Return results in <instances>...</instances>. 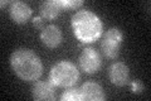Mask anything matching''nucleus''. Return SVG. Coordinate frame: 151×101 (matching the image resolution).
<instances>
[{"instance_id":"f257e3e1","label":"nucleus","mask_w":151,"mask_h":101,"mask_svg":"<svg viewBox=\"0 0 151 101\" xmlns=\"http://www.w3.org/2000/svg\"><path fill=\"white\" fill-rule=\"evenodd\" d=\"M10 66L20 80L33 82L43 75V63L29 48H18L10 56Z\"/></svg>"},{"instance_id":"f03ea898","label":"nucleus","mask_w":151,"mask_h":101,"mask_svg":"<svg viewBox=\"0 0 151 101\" xmlns=\"http://www.w3.org/2000/svg\"><path fill=\"white\" fill-rule=\"evenodd\" d=\"M73 34L81 43H93L102 36L103 24L101 18L87 9L78 10L70 19Z\"/></svg>"},{"instance_id":"7ed1b4c3","label":"nucleus","mask_w":151,"mask_h":101,"mask_svg":"<svg viewBox=\"0 0 151 101\" xmlns=\"http://www.w3.org/2000/svg\"><path fill=\"white\" fill-rule=\"evenodd\" d=\"M48 80L55 87H72L79 80V70L70 61H59L50 68Z\"/></svg>"},{"instance_id":"20e7f679","label":"nucleus","mask_w":151,"mask_h":101,"mask_svg":"<svg viewBox=\"0 0 151 101\" xmlns=\"http://www.w3.org/2000/svg\"><path fill=\"white\" fill-rule=\"evenodd\" d=\"M122 41H124V34L119 28H110L105 33L101 42V51L103 56L110 60L116 58L120 53Z\"/></svg>"},{"instance_id":"39448f33","label":"nucleus","mask_w":151,"mask_h":101,"mask_svg":"<svg viewBox=\"0 0 151 101\" xmlns=\"http://www.w3.org/2000/svg\"><path fill=\"white\" fill-rule=\"evenodd\" d=\"M101 65H102L101 56L94 48L91 47L83 48L78 56V66L84 73L88 75L96 73L101 68Z\"/></svg>"},{"instance_id":"423d86ee","label":"nucleus","mask_w":151,"mask_h":101,"mask_svg":"<svg viewBox=\"0 0 151 101\" xmlns=\"http://www.w3.org/2000/svg\"><path fill=\"white\" fill-rule=\"evenodd\" d=\"M108 78H110L111 84L115 86H125L129 84L130 78V70L129 66L124 62H113L112 65L108 67Z\"/></svg>"},{"instance_id":"0eeeda50","label":"nucleus","mask_w":151,"mask_h":101,"mask_svg":"<svg viewBox=\"0 0 151 101\" xmlns=\"http://www.w3.org/2000/svg\"><path fill=\"white\" fill-rule=\"evenodd\" d=\"M32 96L35 101L55 100V86L50 81H37L32 87Z\"/></svg>"},{"instance_id":"6e6552de","label":"nucleus","mask_w":151,"mask_h":101,"mask_svg":"<svg viewBox=\"0 0 151 101\" xmlns=\"http://www.w3.org/2000/svg\"><path fill=\"white\" fill-rule=\"evenodd\" d=\"M32 8L28 5L27 3L20 1V0H14L10 1V7H9V14L10 18L18 24H24L30 19L32 17Z\"/></svg>"},{"instance_id":"1a4fd4ad","label":"nucleus","mask_w":151,"mask_h":101,"mask_svg":"<svg viewBox=\"0 0 151 101\" xmlns=\"http://www.w3.org/2000/svg\"><path fill=\"white\" fill-rule=\"evenodd\" d=\"M62 39H63L62 31H60L58 25L49 24V25L44 27L40 31V41L48 48H57L62 43Z\"/></svg>"},{"instance_id":"9d476101","label":"nucleus","mask_w":151,"mask_h":101,"mask_svg":"<svg viewBox=\"0 0 151 101\" xmlns=\"http://www.w3.org/2000/svg\"><path fill=\"white\" fill-rule=\"evenodd\" d=\"M79 89H81L82 100L103 101L106 99V95H105V91H103L102 86L98 85L97 82H93V81H87Z\"/></svg>"},{"instance_id":"9b49d317","label":"nucleus","mask_w":151,"mask_h":101,"mask_svg":"<svg viewBox=\"0 0 151 101\" xmlns=\"http://www.w3.org/2000/svg\"><path fill=\"white\" fill-rule=\"evenodd\" d=\"M63 10L62 1L60 0H48V1H43L39 5V15L43 19H55Z\"/></svg>"},{"instance_id":"f8f14e48","label":"nucleus","mask_w":151,"mask_h":101,"mask_svg":"<svg viewBox=\"0 0 151 101\" xmlns=\"http://www.w3.org/2000/svg\"><path fill=\"white\" fill-rule=\"evenodd\" d=\"M62 101H81L82 100V94H81V89L78 87H67V90L64 91L60 96Z\"/></svg>"},{"instance_id":"ddd939ff","label":"nucleus","mask_w":151,"mask_h":101,"mask_svg":"<svg viewBox=\"0 0 151 101\" xmlns=\"http://www.w3.org/2000/svg\"><path fill=\"white\" fill-rule=\"evenodd\" d=\"M63 9H77L83 5V0H60Z\"/></svg>"},{"instance_id":"4468645a","label":"nucleus","mask_w":151,"mask_h":101,"mask_svg":"<svg viewBox=\"0 0 151 101\" xmlns=\"http://www.w3.org/2000/svg\"><path fill=\"white\" fill-rule=\"evenodd\" d=\"M142 90H144V85L139 80L131 81V91L134 94H140V92H142Z\"/></svg>"},{"instance_id":"2eb2a0df","label":"nucleus","mask_w":151,"mask_h":101,"mask_svg":"<svg viewBox=\"0 0 151 101\" xmlns=\"http://www.w3.org/2000/svg\"><path fill=\"white\" fill-rule=\"evenodd\" d=\"M44 20H45V19H43L40 15L34 17V18H33V25H34L37 29H40L42 31L44 28Z\"/></svg>"},{"instance_id":"dca6fc26","label":"nucleus","mask_w":151,"mask_h":101,"mask_svg":"<svg viewBox=\"0 0 151 101\" xmlns=\"http://www.w3.org/2000/svg\"><path fill=\"white\" fill-rule=\"evenodd\" d=\"M9 1H8V0H3V1H1V8H4V7H5L6 5V4H8Z\"/></svg>"}]
</instances>
